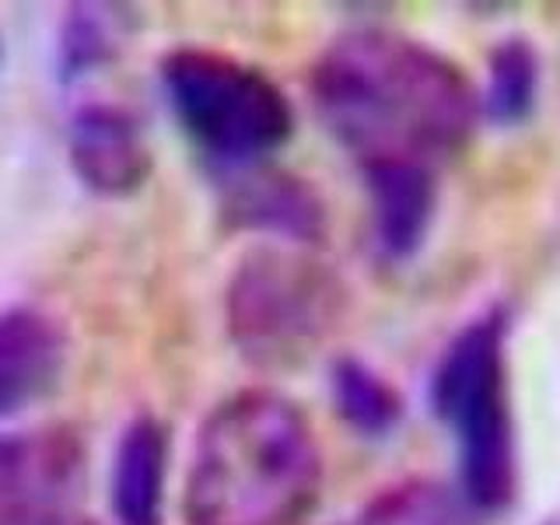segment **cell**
Here are the masks:
<instances>
[{"mask_svg": "<svg viewBox=\"0 0 560 525\" xmlns=\"http://www.w3.org/2000/svg\"><path fill=\"white\" fill-rule=\"evenodd\" d=\"M329 402L340 424L361 438H389L402 420V396L375 364L358 354L329 361Z\"/></svg>", "mask_w": 560, "mask_h": 525, "instance_id": "13", "label": "cell"}, {"mask_svg": "<svg viewBox=\"0 0 560 525\" xmlns=\"http://www.w3.org/2000/svg\"><path fill=\"white\" fill-rule=\"evenodd\" d=\"M67 332L52 315L11 305L0 308V420L25 413L60 385Z\"/></svg>", "mask_w": 560, "mask_h": 525, "instance_id": "10", "label": "cell"}, {"mask_svg": "<svg viewBox=\"0 0 560 525\" xmlns=\"http://www.w3.org/2000/svg\"><path fill=\"white\" fill-rule=\"evenodd\" d=\"M308 95L329 137L358 168H442L480 127L477 81L420 39L354 28L312 63Z\"/></svg>", "mask_w": 560, "mask_h": 525, "instance_id": "1", "label": "cell"}, {"mask_svg": "<svg viewBox=\"0 0 560 525\" xmlns=\"http://www.w3.org/2000/svg\"><path fill=\"white\" fill-rule=\"evenodd\" d=\"M67 158L84 189L122 200L144 189L154 158L130 109L113 102H84L67 122Z\"/></svg>", "mask_w": 560, "mask_h": 525, "instance_id": "8", "label": "cell"}, {"mask_svg": "<svg viewBox=\"0 0 560 525\" xmlns=\"http://www.w3.org/2000/svg\"><path fill=\"white\" fill-rule=\"evenodd\" d=\"M179 130L214 175L267 165L294 137V105L267 70L207 46H175L158 63Z\"/></svg>", "mask_w": 560, "mask_h": 525, "instance_id": "4", "label": "cell"}, {"mask_svg": "<svg viewBox=\"0 0 560 525\" xmlns=\"http://www.w3.org/2000/svg\"><path fill=\"white\" fill-rule=\"evenodd\" d=\"M477 512L455 487L434 480H407L385 487L368 504L358 525H477Z\"/></svg>", "mask_w": 560, "mask_h": 525, "instance_id": "14", "label": "cell"}, {"mask_svg": "<svg viewBox=\"0 0 560 525\" xmlns=\"http://www.w3.org/2000/svg\"><path fill=\"white\" fill-rule=\"evenodd\" d=\"M323 498V448L308 413L277 389H238L192 438L186 525H302Z\"/></svg>", "mask_w": 560, "mask_h": 525, "instance_id": "2", "label": "cell"}, {"mask_svg": "<svg viewBox=\"0 0 560 525\" xmlns=\"http://www.w3.org/2000/svg\"><path fill=\"white\" fill-rule=\"evenodd\" d=\"M512 312L490 305L434 361L428 402L455 445V490L477 515H501L518 498V424L508 368Z\"/></svg>", "mask_w": 560, "mask_h": 525, "instance_id": "3", "label": "cell"}, {"mask_svg": "<svg viewBox=\"0 0 560 525\" xmlns=\"http://www.w3.org/2000/svg\"><path fill=\"white\" fill-rule=\"evenodd\" d=\"M57 525H102V522L84 518V515H70V518H63V522H57Z\"/></svg>", "mask_w": 560, "mask_h": 525, "instance_id": "16", "label": "cell"}, {"mask_svg": "<svg viewBox=\"0 0 560 525\" xmlns=\"http://www.w3.org/2000/svg\"><path fill=\"white\" fill-rule=\"evenodd\" d=\"M368 197V245L385 267L420 256L438 221V172L417 165L361 168Z\"/></svg>", "mask_w": 560, "mask_h": 525, "instance_id": "9", "label": "cell"}, {"mask_svg": "<svg viewBox=\"0 0 560 525\" xmlns=\"http://www.w3.org/2000/svg\"><path fill=\"white\" fill-rule=\"evenodd\" d=\"M84 448L74 431L0 434V525H57L81 515Z\"/></svg>", "mask_w": 560, "mask_h": 525, "instance_id": "6", "label": "cell"}, {"mask_svg": "<svg viewBox=\"0 0 560 525\" xmlns=\"http://www.w3.org/2000/svg\"><path fill=\"white\" fill-rule=\"evenodd\" d=\"M221 183V214L235 232L267 238L270 245L315 249L326 238L329 214L308 179L284 168L256 165L214 175Z\"/></svg>", "mask_w": 560, "mask_h": 525, "instance_id": "7", "label": "cell"}, {"mask_svg": "<svg viewBox=\"0 0 560 525\" xmlns=\"http://www.w3.org/2000/svg\"><path fill=\"white\" fill-rule=\"evenodd\" d=\"M542 92V60L533 39L508 35L487 52L483 84H477L480 119L494 122L501 130H512L529 122Z\"/></svg>", "mask_w": 560, "mask_h": 525, "instance_id": "12", "label": "cell"}, {"mask_svg": "<svg viewBox=\"0 0 560 525\" xmlns=\"http://www.w3.org/2000/svg\"><path fill=\"white\" fill-rule=\"evenodd\" d=\"M113 57V32L98 8L81 4L70 8L60 28V78L74 81L92 74Z\"/></svg>", "mask_w": 560, "mask_h": 525, "instance_id": "15", "label": "cell"}, {"mask_svg": "<svg viewBox=\"0 0 560 525\" xmlns=\"http://www.w3.org/2000/svg\"><path fill=\"white\" fill-rule=\"evenodd\" d=\"M168 428L154 413H137L119 431L109 463V508L116 525H165Z\"/></svg>", "mask_w": 560, "mask_h": 525, "instance_id": "11", "label": "cell"}, {"mask_svg": "<svg viewBox=\"0 0 560 525\" xmlns=\"http://www.w3.org/2000/svg\"><path fill=\"white\" fill-rule=\"evenodd\" d=\"M347 315L343 277L312 249L262 242L224 284V332L259 372L305 364Z\"/></svg>", "mask_w": 560, "mask_h": 525, "instance_id": "5", "label": "cell"}]
</instances>
